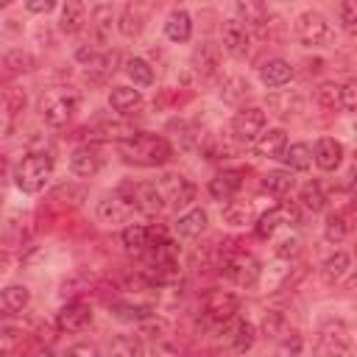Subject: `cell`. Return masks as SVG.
<instances>
[{"label": "cell", "mask_w": 357, "mask_h": 357, "mask_svg": "<svg viewBox=\"0 0 357 357\" xmlns=\"http://www.w3.org/2000/svg\"><path fill=\"white\" fill-rule=\"evenodd\" d=\"M268 126V117L262 109L257 106H248V109H240L234 117H231V137L240 142V145H254L257 137L265 131Z\"/></svg>", "instance_id": "7"}, {"label": "cell", "mask_w": 357, "mask_h": 357, "mask_svg": "<svg viewBox=\"0 0 357 357\" xmlns=\"http://www.w3.org/2000/svg\"><path fill=\"white\" fill-rule=\"evenodd\" d=\"M282 329H284V315L279 310H268L262 315V335L276 337V335H282Z\"/></svg>", "instance_id": "46"}, {"label": "cell", "mask_w": 357, "mask_h": 357, "mask_svg": "<svg viewBox=\"0 0 357 357\" xmlns=\"http://www.w3.org/2000/svg\"><path fill=\"white\" fill-rule=\"evenodd\" d=\"M165 36L170 42H187L192 36V17L184 8H173L165 20Z\"/></svg>", "instance_id": "23"}, {"label": "cell", "mask_w": 357, "mask_h": 357, "mask_svg": "<svg viewBox=\"0 0 357 357\" xmlns=\"http://www.w3.org/2000/svg\"><path fill=\"white\" fill-rule=\"evenodd\" d=\"M126 75L131 78L134 86H151L153 84V67L145 59H139V56L126 61Z\"/></svg>", "instance_id": "36"}, {"label": "cell", "mask_w": 357, "mask_h": 357, "mask_svg": "<svg viewBox=\"0 0 357 357\" xmlns=\"http://www.w3.org/2000/svg\"><path fill=\"white\" fill-rule=\"evenodd\" d=\"M296 223H298V209H296L293 204H279V206L262 212V215L254 220V234L262 237V240H268V237H273L282 226H296Z\"/></svg>", "instance_id": "8"}, {"label": "cell", "mask_w": 357, "mask_h": 357, "mask_svg": "<svg viewBox=\"0 0 357 357\" xmlns=\"http://www.w3.org/2000/svg\"><path fill=\"white\" fill-rule=\"evenodd\" d=\"M139 100H142V95H139V89H134V86L120 84V86H112V89H109V106H112L114 112H120V114H128L131 109H137Z\"/></svg>", "instance_id": "29"}, {"label": "cell", "mask_w": 357, "mask_h": 357, "mask_svg": "<svg viewBox=\"0 0 357 357\" xmlns=\"http://www.w3.org/2000/svg\"><path fill=\"white\" fill-rule=\"evenodd\" d=\"M64 357H100V351H98L95 346H89V343H78V346H73Z\"/></svg>", "instance_id": "49"}, {"label": "cell", "mask_w": 357, "mask_h": 357, "mask_svg": "<svg viewBox=\"0 0 357 357\" xmlns=\"http://www.w3.org/2000/svg\"><path fill=\"white\" fill-rule=\"evenodd\" d=\"M284 145H287V134H284V128H268V131H262V134L257 137V142H254V153L262 156V159H279L282 151H284Z\"/></svg>", "instance_id": "21"}, {"label": "cell", "mask_w": 357, "mask_h": 357, "mask_svg": "<svg viewBox=\"0 0 357 357\" xmlns=\"http://www.w3.org/2000/svg\"><path fill=\"white\" fill-rule=\"evenodd\" d=\"M36 357H64V354H59L56 349H42V351H39Z\"/></svg>", "instance_id": "52"}, {"label": "cell", "mask_w": 357, "mask_h": 357, "mask_svg": "<svg viewBox=\"0 0 357 357\" xmlns=\"http://www.w3.org/2000/svg\"><path fill=\"white\" fill-rule=\"evenodd\" d=\"M349 229H351V223H349V218L343 215V212H332V215H326V220H324V237L329 240V243H340V240H346V234H349Z\"/></svg>", "instance_id": "37"}, {"label": "cell", "mask_w": 357, "mask_h": 357, "mask_svg": "<svg viewBox=\"0 0 357 357\" xmlns=\"http://www.w3.org/2000/svg\"><path fill=\"white\" fill-rule=\"evenodd\" d=\"M70 170L78 178H92L100 170V151L95 145H78L70 153Z\"/></svg>", "instance_id": "13"}, {"label": "cell", "mask_w": 357, "mask_h": 357, "mask_svg": "<svg viewBox=\"0 0 357 357\" xmlns=\"http://www.w3.org/2000/svg\"><path fill=\"white\" fill-rule=\"evenodd\" d=\"M279 159L287 165L290 173L293 170H310V165H312V148L307 142H287Z\"/></svg>", "instance_id": "25"}, {"label": "cell", "mask_w": 357, "mask_h": 357, "mask_svg": "<svg viewBox=\"0 0 357 357\" xmlns=\"http://www.w3.org/2000/svg\"><path fill=\"white\" fill-rule=\"evenodd\" d=\"M92 324V307L86 301H67L59 312H56V326L61 332H81Z\"/></svg>", "instance_id": "11"}, {"label": "cell", "mask_w": 357, "mask_h": 357, "mask_svg": "<svg viewBox=\"0 0 357 357\" xmlns=\"http://www.w3.org/2000/svg\"><path fill=\"white\" fill-rule=\"evenodd\" d=\"M109 310L120 321H148L153 315V307L151 304H131V301H112Z\"/></svg>", "instance_id": "33"}, {"label": "cell", "mask_w": 357, "mask_h": 357, "mask_svg": "<svg viewBox=\"0 0 357 357\" xmlns=\"http://www.w3.org/2000/svg\"><path fill=\"white\" fill-rule=\"evenodd\" d=\"M109 357H145V346L137 335H117L109 346Z\"/></svg>", "instance_id": "34"}, {"label": "cell", "mask_w": 357, "mask_h": 357, "mask_svg": "<svg viewBox=\"0 0 357 357\" xmlns=\"http://www.w3.org/2000/svg\"><path fill=\"white\" fill-rule=\"evenodd\" d=\"M251 89H248V81L245 78H240V75H229V78H223V84H220V98L226 100V103H240V100H245V95H248Z\"/></svg>", "instance_id": "38"}, {"label": "cell", "mask_w": 357, "mask_h": 357, "mask_svg": "<svg viewBox=\"0 0 357 357\" xmlns=\"http://www.w3.org/2000/svg\"><path fill=\"white\" fill-rule=\"evenodd\" d=\"M243 187V170H220L209 178V195L218 201H229Z\"/></svg>", "instance_id": "15"}, {"label": "cell", "mask_w": 357, "mask_h": 357, "mask_svg": "<svg viewBox=\"0 0 357 357\" xmlns=\"http://www.w3.org/2000/svg\"><path fill=\"white\" fill-rule=\"evenodd\" d=\"M192 67L201 75H215L220 67V47L212 39H204L195 50H192Z\"/></svg>", "instance_id": "18"}, {"label": "cell", "mask_w": 357, "mask_h": 357, "mask_svg": "<svg viewBox=\"0 0 357 357\" xmlns=\"http://www.w3.org/2000/svg\"><path fill=\"white\" fill-rule=\"evenodd\" d=\"M223 326H229L226 340H229V346H231L234 354H245V351L254 346V340H257V329H254L251 321H234V318H231V321L223 324Z\"/></svg>", "instance_id": "17"}, {"label": "cell", "mask_w": 357, "mask_h": 357, "mask_svg": "<svg viewBox=\"0 0 357 357\" xmlns=\"http://www.w3.org/2000/svg\"><path fill=\"white\" fill-rule=\"evenodd\" d=\"M25 8H28L31 14H47V11L56 8V3H53V0H28Z\"/></svg>", "instance_id": "50"}, {"label": "cell", "mask_w": 357, "mask_h": 357, "mask_svg": "<svg viewBox=\"0 0 357 357\" xmlns=\"http://www.w3.org/2000/svg\"><path fill=\"white\" fill-rule=\"evenodd\" d=\"M301 354H304V337L298 332H287L276 346V357H301Z\"/></svg>", "instance_id": "42"}, {"label": "cell", "mask_w": 357, "mask_h": 357, "mask_svg": "<svg viewBox=\"0 0 357 357\" xmlns=\"http://www.w3.org/2000/svg\"><path fill=\"white\" fill-rule=\"evenodd\" d=\"M6 67L11 73H28V70H33V56L25 50H11V53H6Z\"/></svg>", "instance_id": "44"}, {"label": "cell", "mask_w": 357, "mask_h": 357, "mask_svg": "<svg viewBox=\"0 0 357 357\" xmlns=\"http://www.w3.org/2000/svg\"><path fill=\"white\" fill-rule=\"evenodd\" d=\"M159 190H162L165 201H170V206H176V209H184L195 201V184L184 176H165Z\"/></svg>", "instance_id": "12"}, {"label": "cell", "mask_w": 357, "mask_h": 357, "mask_svg": "<svg viewBox=\"0 0 357 357\" xmlns=\"http://www.w3.org/2000/svg\"><path fill=\"white\" fill-rule=\"evenodd\" d=\"M298 201L304 204V209H310V212H321L324 204H326L324 187H321L318 181H307V184H301V190H298Z\"/></svg>", "instance_id": "39"}, {"label": "cell", "mask_w": 357, "mask_h": 357, "mask_svg": "<svg viewBox=\"0 0 357 357\" xmlns=\"http://www.w3.org/2000/svg\"><path fill=\"white\" fill-rule=\"evenodd\" d=\"M268 109L276 114V117H293L304 109V98L293 89H279V92H271L268 95Z\"/></svg>", "instance_id": "20"}, {"label": "cell", "mask_w": 357, "mask_h": 357, "mask_svg": "<svg viewBox=\"0 0 357 357\" xmlns=\"http://www.w3.org/2000/svg\"><path fill=\"white\" fill-rule=\"evenodd\" d=\"M337 17H340L343 31L354 36V33H357V3H354V0H343V3L337 6Z\"/></svg>", "instance_id": "43"}, {"label": "cell", "mask_w": 357, "mask_h": 357, "mask_svg": "<svg viewBox=\"0 0 357 357\" xmlns=\"http://www.w3.org/2000/svg\"><path fill=\"white\" fill-rule=\"evenodd\" d=\"M349 346H351V335H349L346 321L332 318L321 326V332H318V354L321 357H346Z\"/></svg>", "instance_id": "6"}, {"label": "cell", "mask_w": 357, "mask_h": 357, "mask_svg": "<svg viewBox=\"0 0 357 357\" xmlns=\"http://www.w3.org/2000/svg\"><path fill=\"white\" fill-rule=\"evenodd\" d=\"M293 184H296V178H293L290 170H271V173H265V178H262V187H265L268 192H276V195L290 192Z\"/></svg>", "instance_id": "40"}, {"label": "cell", "mask_w": 357, "mask_h": 357, "mask_svg": "<svg viewBox=\"0 0 357 357\" xmlns=\"http://www.w3.org/2000/svg\"><path fill=\"white\" fill-rule=\"evenodd\" d=\"M31 304V290L25 284H8L0 290V312L17 315Z\"/></svg>", "instance_id": "24"}, {"label": "cell", "mask_w": 357, "mask_h": 357, "mask_svg": "<svg viewBox=\"0 0 357 357\" xmlns=\"http://www.w3.org/2000/svg\"><path fill=\"white\" fill-rule=\"evenodd\" d=\"M349 268H351V257H349L346 251H335V254H329V257L324 259L321 273H324V279H326L329 284H337V282L349 273Z\"/></svg>", "instance_id": "30"}, {"label": "cell", "mask_w": 357, "mask_h": 357, "mask_svg": "<svg viewBox=\"0 0 357 357\" xmlns=\"http://www.w3.org/2000/svg\"><path fill=\"white\" fill-rule=\"evenodd\" d=\"M206 223H209V215L201 206H192L176 220V234L184 237V240H195L206 231Z\"/></svg>", "instance_id": "22"}, {"label": "cell", "mask_w": 357, "mask_h": 357, "mask_svg": "<svg viewBox=\"0 0 357 357\" xmlns=\"http://www.w3.org/2000/svg\"><path fill=\"white\" fill-rule=\"evenodd\" d=\"M220 271L229 282H234L240 287H254V284H259V276H262V268H259L257 257L248 254V251H231L223 259Z\"/></svg>", "instance_id": "4"}, {"label": "cell", "mask_w": 357, "mask_h": 357, "mask_svg": "<svg viewBox=\"0 0 357 357\" xmlns=\"http://www.w3.org/2000/svg\"><path fill=\"white\" fill-rule=\"evenodd\" d=\"M84 64H86L89 73H95L98 78H103V75H112V73L117 70V64H120V53H117V50H100V53L95 50Z\"/></svg>", "instance_id": "31"}, {"label": "cell", "mask_w": 357, "mask_h": 357, "mask_svg": "<svg viewBox=\"0 0 357 357\" xmlns=\"http://www.w3.org/2000/svg\"><path fill=\"white\" fill-rule=\"evenodd\" d=\"M296 36L304 47H324L332 39V28L321 11H301L296 17Z\"/></svg>", "instance_id": "5"}, {"label": "cell", "mask_w": 357, "mask_h": 357, "mask_svg": "<svg viewBox=\"0 0 357 357\" xmlns=\"http://www.w3.org/2000/svg\"><path fill=\"white\" fill-rule=\"evenodd\" d=\"M337 106H343L346 112H354L357 109V81H346L337 89Z\"/></svg>", "instance_id": "47"}, {"label": "cell", "mask_w": 357, "mask_h": 357, "mask_svg": "<svg viewBox=\"0 0 357 357\" xmlns=\"http://www.w3.org/2000/svg\"><path fill=\"white\" fill-rule=\"evenodd\" d=\"M290 78H293V64L284 61V59H268L259 67V81L271 89H279V86L290 84Z\"/></svg>", "instance_id": "19"}, {"label": "cell", "mask_w": 357, "mask_h": 357, "mask_svg": "<svg viewBox=\"0 0 357 357\" xmlns=\"http://www.w3.org/2000/svg\"><path fill=\"white\" fill-rule=\"evenodd\" d=\"M128 215H131V206L117 192L114 195H106L103 201H98V218H100V223H123Z\"/></svg>", "instance_id": "26"}, {"label": "cell", "mask_w": 357, "mask_h": 357, "mask_svg": "<svg viewBox=\"0 0 357 357\" xmlns=\"http://www.w3.org/2000/svg\"><path fill=\"white\" fill-rule=\"evenodd\" d=\"M337 84H332V81H324L318 89H315V103L318 106H324V109H335L337 106Z\"/></svg>", "instance_id": "45"}, {"label": "cell", "mask_w": 357, "mask_h": 357, "mask_svg": "<svg viewBox=\"0 0 357 357\" xmlns=\"http://www.w3.org/2000/svg\"><path fill=\"white\" fill-rule=\"evenodd\" d=\"M0 206H3V201H0Z\"/></svg>", "instance_id": "53"}, {"label": "cell", "mask_w": 357, "mask_h": 357, "mask_svg": "<svg viewBox=\"0 0 357 357\" xmlns=\"http://www.w3.org/2000/svg\"><path fill=\"white\" fill-rule=\"evenodd\" d=\"M237 307H240V301H237L234 293H229V290H212L204 298V318L212 321V324H218V326H223V324H229L234 318Z\"/></svg>", "instance_id": "9"}, {"label": "cell", "mask_w": 357, "mask_h": 357, "mask_svg": "<svg viewBox=\"0 0 357 357\" xmlns=\"http://www.w3.org/2000/svg\"><path fill=\"white\" fill-rule=\"evenodd\" d=\"M134 206L142 209L145 215H159L165 209V195H162L159 184L156 181L137 184V190H134Z\"/></svg>", "instance_id": "16"}, {"label": "cell", "mask_w": 357, "mask_h": 357, "mask_svg": "<svg viewBox=\"0 0 357 357\" xmlns=\"http://www.w3.org/2000/svg\"><path fill=\"white\" fill-rule=\"evenodd\" d=\"M120 240H123V248L128 251V254H142V251H148V226H126L123 229V234H120Z\"/></svg>", "instance_id": "35"}, {"label": "cell", "mask_w": 357, "mask_h": 357, "mask_svg": "<svg viewBox=\"0 0 357 357\" xmlns=\"http://www.w3.org/2000/svg\"><path fill=\"white\" fill-rule=\"evenodd\" d=\"M50 173H53V156L47 151H31L14 165V184L22 192L36 195L39 190H45Z\"/></svg>", "instance_id": "2"}, {"label": "cell", "mask_w": 357, "mask_h": 357, "mask_svg": "<svg viewBox=\"0 0 357 357\" xmlns=\"http://www.w3.org/2000/svg\"><path fill=\"white\" fill-rule=\"evenodd\" d=\"M298 245H301V240H298L296 234H284V237L276 243V257H279V259H290V257L298 254Z\"/></svg>", "instance_id": "48"}, {"label": "cell", "mask_w": 357, "mask_h": 357, "mask_svg": "<svg viewBox=\"0 0 357 357\" xmlns=\"http://www.w3.org/2000/svg\"><path fill=\"white\" fill-rule=\"evenodd\" d=\"M117 153H120L128 165L159 167V165L170 162V156H173V145H170L162 134L134 131L131 137H126V139L117 142Z\"/></svg>", "instance_id": "1"}, {"label": "cell", "mask_w": 357, "mask_h": 357, "mask_svg": "<svg viewBox=\"0 0 357 357\" xmlns=\"http://www.w3.org/2000/svg\"><path fill=\"white\" fill-rule=\"evenodd\" d=\"M84 22H86V8H84V3H78V0H67V3L61 6L59 28H61L64 33H78V31L84 28Z\"/></svg>", "instance_id": "27"}, {"label": "cell", "mask_w": 357, "mask_h": 357, "mask_svg": "<svg viewBox=\"0 0 357 357\" xmlns=\"http://www.w3.org/2000/svg\"><path fill=\"white\" fill-rule=\"evenodd\" d=\"M223 220H226L229 226H245V223L254 220V212H251L248 204H234V201H229V204L223 206Z\"/></svg>", "instance_id": "41"}, {"label": "cell", "mask_w": 357, "mask_h": 357, "mask_svg": "<svg viewBox=\"0 0 357 357\" xmlns=\"http://www.w3.org/2000/svg\"><path fill=\"white\" fill-rule=\"evenodd\" d=\"M312 162H315L321 170H337L340 162H343V145H340L335 137H321V139L315 142Z\"/></svg>", "instance_id": "14"}, {"label": "cell", "mask_w": 357, "mask_h": 357, "mask_svg": "<svg viewBox=\"0 0 357 357\" xmlns=\"http://www.w3.org/2000/svg\"><path fill=\"white\" fill-rule=\"evenodd\" d=\"M151 357H178V351H176V346H170V343H156L153 351H151Z\"/></svg>", "instance_id": "51"}, {"label": "cell", "mask_w": 357, "mask_h": 357, "mask_svg": "<svg viewBox=\"0 0 357 357\" xmlns=\"http://www.w3.org/2000/svg\"><path fill=\"white\" fill-rule=\"evenodd\" d=\"M89 25H92V31H95V39L103 45L106 39H109V33H112V22H114V11H112V6H106V3H100V6H95L92 8V14H89Z\"/></svg>", "instance_id": "32"}, {"label": "cell", "mask_w": 357, "mask_h": 357, "mask_svg": "<svg viewBox=\"0 0 357 357\" xmlns=\"http://www.w3.org/2000/svg\"><path fill=\"white\" fill-rule=\"evenodd\" d=\"M78 109V95L67 86H56L50 92L42 95V103H39V112H42V120L53 128L64 126Z\"/></svg>", "instance_id": "3"}, {"label": "cell", "mask_w": 357, "mask_h": 357, "mask_svg": "<svg viewBox=\"0 0 357 357\" xmlns=\"http://www.w3.org/2000/svg\"><path fill=\"white\" fill-rule=\"evenodd\" d=\"M142 28H145V11L139 6H123L120 17H117V31L123 36L134 39V36L142 33Z\"/></svg>", "instance_id": "28"}, {"label": "cell", "mask_w": 357, "mask_h": 357, "mask_svg": "<svg viewBox=\"0 0 357 357\" xmlns=\"http://www.w3.org/2000/svg\"><path fill=\"white\" fill-rule=\"evenodd\" d=\"M220 45L226 53L231 56H245L248 53V45H251V33H248V25L240 20V17H229L220 22Z\"/></svg>", "instance_id": "10"}]
</instances>
